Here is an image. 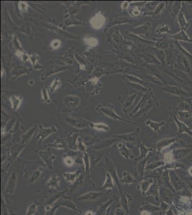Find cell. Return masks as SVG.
<instances>
[{
	"label": "cell",
	"instance_id": "d590c367",
	"mask_svg": "<svg viewBox=\"0 0 192 215\" xmlns=\"http://www.w3.org/2000/svg\"><path fill=\"white\" fill-rule=\"evenodd\" d=\"M83 162H84V164H85V172H89V170H90V166H91V164H90L89 156H88V155L87 153H84Z\"/></svg>",
	"mask_w": 192,
	"mask_h": 215
},
{
	"label": "cell",
	"instance_id": "f907efd6",
	"mask_svg": "<svg viewBox=\"0 0 192 215\" xmlns=\"http://www.w3.org/2000/svg\"><path fill=\"white\" fill-rule=\"evenodd\" d=\"M133 14L136 15V16H138V15L140 14V11L137 9H134L133 10Z\"/></svg>",
	"mask_w": 192,
	"mask_h": 215
},
{
	"label": "cell",
	"instance_id": "7a4b0ae2",
	"mask_svg": "<svg viewBox=\"0 0 192 215\" xmlns=\"http://www.w3.org/2000/svg\"><path fill=\"white\" fill-rule=\"evenodd\" d=\"M163 91L166 92V93L171 94V95H176V96L179 97H190L191 94L188 92L185 91L181 88H178L175 85H167L163 88Z\"/></svg>",
	"mask_w": 192,
	"mask_h": 215
},
{
	"label": "cell",
	"instance_id": "74e56055",
	"mask_svg": "<svg viewBox=\"0 0 192 215\" xmlns=\"http://www.w3.org/2000/svg\"><path fill=\"white\" fill-rule=\"evenodd\" d=\"M64 163L67 166H72L75 163V160L72 157L68 156L64 159Z\"/></svg>",
	"mask_w": 192,
	"mask_h": 215
},
{
	"label": "cell",
	"instance_id": "5b68a950",
	"mask_svg": "<svg viewBox=\"0 0 192 215\" xmlns=\"http://www.w3.org/2000/svg\"><path fill=\"white\" fill-rule=\"evenodd\" d=\"M105 22V18L101 13H98L91 20V24L93 28L98 30L104 25Z\"/></svg>",
	"mask_w": 192,
	"mask_h": 215
},
{
	"label": "cell",
	"instance_id": "db71d44e",
	"mask_svg": "<svg viewBox=\"0 0 192 215\" xmlns=\"http://www.w3.org/2000/svg\"><path fill=\"white\" fill-rule=\"evenodd\" d=\"M85 215H95V213H93V212H92L91 210H89V211H88V212H85Z\"/></svg>",
	"mask_w": 192,
	"mask_h": 215
},
{
	"label": "cell",
	"instance_id": "30bf717a",
	"mask_svg": "<svg viewBox=\"0 0 192 215\" xmlns=\"http://www.w3.org/2000/svg\"><path fill=\"white\" fill-rule=\"evenodd\" d=\"M174 120L175 121L176 124L177 125L178 128V133H181L183 132H186V133L190 134L192 136V130L190 128L189 126H187L185 123L182 122L180 119H178L176 116H174Z\"/></svg>",
	"mask_w": 192,
	"mask_h": 215
},
{
	"label": "cell",
	"instance_id": "b9f144b4",
	"mask_svg": "<svg viewBox=\"0 0 192 215\" xmlns=\"http://www.w3.org/2000/svg\"><path fill=\"white\" fill-rule=\"evenodd\" d=\"M173 158H174V153H173L168 152V153H165L164 159H165V160H166V162L171 163L173 161Z\"/></svg>",
	"mask_w": 192,
	"mask_h": 215
},
{
	"label": "cell",
	"instance_id": "11a10c76",
	"mask_svg": "<svg viewBox=\"0 0 192 215\" xmlns=\"http://www.w3.org/2000/svg\"><path fill=\"white\" fill-rule=\"evenodd\" d=\"M181 200L183 201H187L188 200V198H187V197H182Z\"/></svg>",
	"mask_w": 192,
	"mask_h": 215
},
{
	"label": "cell",
	"instance_id": "6da1fadb",
	"mask_svg": "<svg viewBox=\"0 0 192 215\" xmlns=\"http://www.w3.org/2000/svg\"><path fill=\"white\" fill-rule=\"evenodd\" d=\"M104 166H105V168H106L107 172H108L109 174H110L111 175V176L113 177L114 181L116 183L117 186H118V189H119V191H120V195H122L123 193V189H122L121 185H120L121 182H120V180L119 179L118 174H117L116 167L114 165V164H113V163L112 162V161H111L110 159L108 158V156H107L105 159Z\"/></svg>",
	"mask_w": 192,
	"mask_h": 215
},
{
	"label": "cell",
	"instance_id": "603a6c76",
	"mask_svg": "<svg viewBox=\"0 0 192 215\" xmlns=\"http://www.w3.org/2000/svg\"><path fill=\"white\" fill-rule=\"evenodd\" d=\"M181 2H175L173 5L171 11V14L175 18L176 16H178L179 14L180 11H181Z\"/></svg>",
	"mask_w": 192,
	"mask_h": 215
},
{
	"label": "cell",
	"instance_id": "680465c9",
	"mask_svg": "<svg viewBox=\"0 0 192 215\" xmlns=\"http://www.w3.org/2000/svg\"><path fill=\"white\" fill-rule=\"evenodd\" d=\"M190 100H191V101H192V97L190 98Z\"/></svg>",
	"mask_w": 192,
	"mask_h": 215
},
{
	"label": "cell",
	"instance_id": "f5cc1de1",
	"mask_svg": "<svg viewBox=\"0 0 192 215\" xmlns=\"http://www.w3.org/2000/svg\"><path fill=\"white\" fill-rule=\"evenodd\" d=\"M141 215H151V213L149 212H148L146 210H144L143 212H141Z\"/></svg>",
	"mask_w": 192,
	"mask_h": 215
},
{
	"label": "cell",
	"instance_id": "d6a6232c",
	"mask_svg": "<svg viewBox=\"0 0 192 215\" xmlns=\"http://www.w3.org/2000/svg\"><path fill=\"white\" fill-rule=\"evenodd\" d=\"M151 24L150 23H146L145 24L142 25L141 27L138 28V32L140 34H146V32L149 31L150 28H151Z\"/></svg>",
	"mask_w": 192,
	"mask_h": 215
},
{
	"label": "cell",
	"instance_id": "484cf974",
	"mask_svg": "<svg viewBox=\"0 0 192 215\" xmlns=\"http://www.w3.org/2000/svg\"><path fill=\"white\" fill-rule=\"evenodd\" d=\"M157 33L159 34H168L171 33V30L170 26L167 25V24H161L158 25L156 30H155Z\"/></svg>",
	"mask_w": 192,
	"mask_h": 215
},
{
	"label": "cell",
	"instance_id": "f35d334b",
	"mask_svg": "<svg viewBox=\"0 0 192 215\" xmlns=\"http://www.w3.org/2000/svg\"><path fill=\"white\" fill-rule=\"evenodd\" d=\"M178 116L180 118H185L189 119L191 118L192 116V113L191 111H186V112H179L178 113Z\"/></svg>",
	"mask_w": 192,
	"mask_h": 215
},
{
	"label": "cell",
	"instance_id": "bcb514c9",
	"mask_svg": "<svg viewBox=\"0 0 192 215\" xmlns=\"http://www.w3.org/2000/svg\"><path fill=\"white\" fill-rule=\"evenodd\" d=\"M128 78L131 80V81H133L134 82H137V83H140V84L144 83V82L143 81V80L139 79V78H138L137 77L132 76V75H128Z\"/></svg>",
	"mask_w": 192,
	"mask_h": 215
},
{
	"label": "cell",
	"instance_id": "836d02e7",
	"mask_svg": "<svg viewBox=\"0 0 192 215\" xmlns=\"http://www.w3.org/2000/svg\"><path fill=\"white\" fill-rule=\"evenodd\" d=\"M85 43L90 47H95L98 43V40L95 37H88L85 40Z\"/></svg>",
	"mask_w": 192,
	"mask_h": 215
},
{
	"label": "cell",
	"instance_id": "44dd1931",
	"mask_svg": "<svg viewBox=\"0 0 192 215\" xmlns=\"http://www.w3.org/2000/svg\"><path fill=\"white\" fill-rule=\"evenodd\" d=\"M42 173H43V168H42V167H40V168H38L37 170L34 171L30 176V178H29L30 183V184L34 183V182L37 181L38 178L40 177Z\"/></svg>",
	"mask_w": 192,
	"mask_h": 215
},
{
	"label": "cell",
	"instance_id": "f6af8a7d",
	"mask_svg": "<svg viewBox=\"0 0 192 215\" xmlns=\"http://www.w3.org/2000/svg\"><path fill=\"white\" fill-rule=\"evenodd\" d=\"M60 45H61V42L58 40H53V41L51 43V47H53V49H57L58 47H59Z\"/></svg>",
	"mask_w": 192,
	"mask_h": 215
},
{
	"label": "cell",
	"instance_id": "f546056e",
	"mask_svg": "<svg viewBox=\"0 0 192 215\" xmlns=\"http://www.w3.org/2000/svg\"><path fill=\"white\" fill-rule=\"evenodd\" d=\"M156 55L158 57L159 62L161 64L165 65V63H166V54H165V52L162 50H158L156 51Z\"/></svg>",
	"mask_w": 192,
	"mask_h": 215
},
{
	"label": "cell",
	"instance_id": "d6986e66",
	"mask_svg": "<svg viewBox=\"0 0 192 215\" xmlns=\"http://www.w3.org/2000/svg\"><path fill=\"white\" fill-rule=\"evenodd\" d=\"M54 128H55L54 127H52L50 128H44V129L42 130V131L39 133V135H38V136L37 137V139L39 140L40 141H43L46 137H47V136L50 135L51 133L56 131V129L53 130Z\"/></svg>",
	"mask_w": 192,
	"mask_h": 215
},
{
	"label": "cell",
	"instance_id": "8d00e7d4",
	"mask_svg": "<svg viewBox=\"0 0 192 215\" xmlns=\"http://www.w3.org/2000/svg\"><path fill=\"white\" fill-rule=\"evenodd\" d=\"M175 141V139H166V140H164V141H161L160 143L158 144V147L162 148V149H164V148L166 147L167 146L170 145L171 143H172V142H174Z\"/></svg>",
	"mask_w": 192,
	"mask_h": 215
},
{
	"label": "cell",
	"instance_id": "4fadbf2b",
	"mask_svg": "<svg viewBox=\"0 0 192 215\" xmlns=\"http://www.w3.org/2000/svg\"><path fill=\"white\" fill-rule=\"evenodd\" d=\"M173 73H174V75H172L174 76L176 80H178V81L188 82L189 80V77L187 75V73L182 72L181 70L174 69V70H173Z\"/></svg>",
	"mask_w": 192,
	"mask_h": 215
},
{
	"label": "cell",
	"instance_id": "7dc6e473",
	"mask_svg": "<svg viewBox=\"0 0 192 215\" xmlns=\"http://www.w3.org/2000/svg\"><path fill=\"white\" fill-rule=\"evenodd\" d=\"M149 185V184L148 183V181H143V182H141V184H140V186H141V190H142V191L143 192H145L146 191V189H148V186Z\"/></svg>",
	"mask_w": 192,
	"mask_h": 215
},
{
	"label": "cell",
	"instance_id": "ee69618b",
	"mask_svg": "<svg viewBox=\"0 0 192 215\" xmlns=\"http://www.w3.org/2000/svg\"><path fill=\"white\" fill-rule=\"evenodd\" d=\"M77 145H78V149H79L80 151H85L86 150V147L83 144V143H82L81 140L80 139H78V142H77Z\"/></svg>",
	"mask_w": 192,
	"mask_h": 215
},
{
	"label": "cell",
	"instance_id": "3957f363",
	"mask_svg": "<svg viewBox=\"0 0 192 215\" xmlns=\"http://www.w3.org/2000/svg\"><path fill=\"white\" fill-rule=\"evenodd\" d=\"M17 184V174L16 172H12L9 176L5 187V192L7 194L11 195L14 193Z\"/></svg>",
	"mask_w": 192,
	"mask_h": 215
},
{
	"label": "cell",
	"instance_id": "ac0fdd59",
	"mask_svg": "<svg viewBox=\"0 0 192 215\" xmlns=\"http://www.w3.org/2000/svg\"><path fill=\"white\" fill-rule=\"evenodd\" d=\"M178 25L181 27V30H185L189 25V22H188L187 19H186L185 15L184 14V13L181 11H180L179 14L178 15Z\"/></svg>",
	"mask_w": 192,
	"mask_h": 215
},
{
	"label": "cell",
	"instance_id": "681fc988",
	"mask_svg": "<svg viewBox=\"0 0 192 215\" xmlns=\"http://www.w3.org/2000/svg\"><path fill=\"white\" fill-rule=\"evenodd\" d=\"M43 98L45 101H49V98H48V94H47V91H46L45 88H44L43 91Z\"/></svg>",
	"mask_w": 192,
	"mask_h": 215
},
{
	"label": "cell",
	"instance_id": "60d3db41",
	"mask_svg": "<svg viewBox=\"0 0 192 215\" xmlns=\"http://www.w3.org/2000/svg\"><path fill=\"white\" fill-rule=\"evenodd\" d=\"M59 84H60V82H59V80L58 79H55L54 81L52 82L51 85H50V90L52 92H54L55 91V90L57 89V88H58V86L59 85Z\"/></svg>",
	"mask_w": 192,
	"mask_h": 215
},
{
	"label": "cell",
	"instance_id": "7bdbcfd3",
	"mask_svg": "<svg viewBox=\"0 0 192 215\" xmlns=\"http://www.w3.org/2000/svg\"><path fill=\"white\" fill-rule=\"evenodd\" d=\"M126 210H125L123 207L121 206L118 207V208L116 209V212H115V215H125L126 214Z\"/></svg>",
	"mask_w": 192,
	"mask_h": 215
},
{
	"label": "cell",
	"instance_id": "e0dca14e",
	"mask_svg": "<svg viewBox=\"0 0 192 215\" xmlns=\"http://www.w3.org/2000/svg\"><path fill=\"white\" fill-rule=\"evenodd\" d=\"M165 121H161V122H154L153 121V120H146V124L147 125V126H149L150 128L152 129L154 132H159L160 131V128L161 126H163L164 125H165Z\"/></svg>",
	"mask_w": 192,
	"mask_h": 215
},
{
	"label": "cell",
	"instance_id": "2e32d148",
	"mask_svg": "<svg viewBox=\"0 0 192 215\" xmlns=\"http://www.w3.org/2000/svg\"><path fill=\"white\" fill-rule=\"evenodd\" d=\"M101 111L103 112L104 114L106 115L107 116L110 117L113 119H118V120H121V118L120 117L117 116V114L114 112L113 108V105H109L108 107L106 108H101Z\"/></svg>",
	"mask_w": 192,
	"mask_h": 215
},
{
	"label": "cell",
	"instance_id": "816d5d0a",
	"mask_svg": "<svg viewBox=\"0 0 192 215\" xmlns=\"http://www.w3.org/2000/svg\"><path fill=\"white\" fill-rule=\"evenodd\" d=\"M128 7V2H123V4L122 5V7L123 9H126Z\"/></svg>",
	"mask_w": 192,
	"mask_h": 215
},
{
	"label": "cell",
	"instance_id": "277c9868",
	"mask_svg": "<svg viewBox=\"0 0 192 215\" xmlns=\"http://www.w3.org/2000/svg\"><path fill=\"white\" fill-rule=\"evenodd\" d=\"M57 202L59 203V205H60V207H65V208L67 209H70V210H72L75 211V212H77L78 213H80V214H81V211H80L79 209H78V207H77V205L75 204V202L73 201L72 200V199H69L68 197H62L61 199H59L58 201H57Z\"/></svg>",
	"mask_w": 192,
	"mask_h": 215
},
{
	"label": "cell",
	"instance_id": "7402d4cb",
	"mask_svg": "<svg viewBox=\"0 0 192 215\" xmlns=\"http://www.w3.org/2000/svg\"><path fill=\"white\" fill-rule=\"evenodd\" d=\"M139 130H137L136 132L129 134H126V135L123 136H118V137L123 139L126 141H136L138 139V135H139Z\"/></svg>",
	"mask_w": 192,
	"mask_h": 215
},
{
	"label": "cell",
	"instance_id": "cb8c5ba5",
	"mask_svg": "<svg viewBox=\"0 0 192 215\" xmlns=\"http://www.w3.org/2000/svg\"><path fill=\"white\" fill-rule=\"evenodd\" d=\"M10 101L11 103V105H12V108L16 111L17 109L20 108L21 103H22V98L20 96L14 95V96H11L10 98Z\"/></svg>",
	"mask_w": 192,
	"mask_h": 215
},
{
	"label": "cell",
	"instance_id": "8fae6325",
	"mask_svg": "<svg viewBox=\"0 0 192 215\" xmlns=\"http://www.w3.org/2000/svg\"><path fill=\"white\" fill-rule=\"evenodd\" d=\"M59 182H60V178L59 176L56 174H53L48 179L47 186L50 189H57L59 187Z\"/></svg>",
	"mask_w": 192,
	"mask_h": 215
},
{
	"label": "cell",
	"instance_id": "f1b7e54d",
	"mask_svg": "<svg viewBox=\"0 0 192 215\" xmlns=\"http://www.w3.org/2000/svg\"><path fill=\"white\" fill-rule=\"evenodd\" d=\"M37 211V204L31 203L27 209L25 215H34Z\"/></svg>",
	"mask_w": 192,
	"mask_h": 215
},
{
	"label": "cell",
	"instance_id": "d4e9b609",
	"mask_svg": "<svg viewBox=\"0 0 192 215\" xmlns=\"http://www.w3.org/2000/svg\"><path fill=\"white\" fill-rule=\"evenodd\" d=\"M84 180V175H80V177L76 180L72 184V186L70 188V191H71V193L74 192L75 191H76L77 189H79V188L81 187L82 182H83Z\"/></svg>",
	"mask_w": 192,
	"mask_h": 215
},
{
	"label": "cell",
	"instance_id": "9a60e30c",
	"mask_svg": "<svg viewBox=\"0 0 192 215\" xmlns=\"http://www.w3.org/2000/svg\"><path fill=\"white\" fill-rule=\"evenodd\" d=\"M114 180L108 172L106 173L105 175V181L102 186V189H111L114 187Z\"/></svg>",
	"mask_w": 192,
	"mask_h": 215
},
{
	"label": "cell",
	"instance_id": "1f68e13d",
	"mask_svg": "<svg viewBox=\"0 0 192 215\" xmlns=\"http://www.w3.org/2000/svg\"><path fill=\"white\" fill-rule=\"evenodd\" d=\"M165 5H166V3L165 2H161L160 4H159V5L156 7V8H155L154 11L153 12V16L154 17L158 16V15L161 13V11L164 10Z\"/></svg>",
	"mask_w": 192,
	"mask_h": 215
},
{
	"label": "cell",
	"instance_id": "4316f807",
	"mask_svg": "<svg viewBox=\"0 0 192 215\" xmlns=\"http://www.w3.org/2000/svg\"><path fill=\"white\" fill-rule=\"evenodd\" d=\"M113 201V200L112 199H109L108 201H107L106 202L104 203L103 205H101V207H100V208H98V210L97 211V212H96L95 215H102L105 212V210H107V208H108V207L110 206V204H111V203H112Z\"/></svg>",
	"mask_w": 192,
	"mask_h": 215
},
{
	"label": "cell",
	"instance_id": "5bb4252c",
	"mask_svg": "<svg viewBox=\"0 0 192 215\" xmlns=\"http://www.w3.org/2000/svg\"><path fill=\"white\" fill-rule=\"evenodd\" d=\"M118 149L119 151H120V154H121L125 159H128L133 158V155H132L131 152H130L129 149L126 147V146L125 145L124 143H119L118 144Z\"/></svg>",
	"mask_w": 192,
	"mask_h": 215
},
{
	"label": "cell",
	"instance_id": "6f0895ef",
	"mask_svg": "<svg viewBox=\"0 0 192 215\" xmlns=\"http://www.w3.org/2000/svg\"><path fill=\"white\" fill-rule=\"evenodd\" d=\"M187 215H192V212H190L187 214Z\"/></svg>",
	"mask_w": 192,
	"mask_h": 215
},
{
	"label": "cell",
	"instance_id": "8992f818",
	"mask_svg": "<svg viewBox=\"0 0 192 215\" xmlns=\"http://www.w3.org/2000/svg\"><path fill=\"white\" fill-rule=\"evenodd\" d=\"M40 156L43 159L44 162L47 165V166L50 169H52L53 168V161L55 159V156L51 153L50 151H42L40 153Z\"/></svg>",
	"mask_w": 192,
	"mask_h": 215
},
{
	"label": "cell",
	"instance_id": "c3c4849f",
	"mask_svg": "<svg viewBox=\"0 0 192 215\" xmlns=\"http://www.w3.org/2000/svg\"><path fill=\"white\" fill-rule=\"evenodd\" d=\"M27 7H28L27 4L26 2H20V4H19V7H20V9L22 11L26 10L27 8Z\"/></svg>",
	"mask_w": 192,
	"mask_h": 215
},
{
	"label": "cell",
	"instance_id": "ba28073f",
	"mask_svg": "<svg viewBox=\"0 0 192 215\" xmlns=\"http://www.w3.org/2000/svg\"><path fill=\"white\" fill-rule=\"evenodd\" d=\"M170 37L172 38V39L176 40V41H184L192 43V39L188 35V34L186 32L185 30H181V31L177 32L176 34L171 35Z\"/></svg>",
	"mask_w": 192,
	"mask_h": 215
},
{
	"label": "cell",
	"instance_id": "9f6ffc18",
	"mask_svg": "<svg viewBox=\"0 0 192 215\" xmlns=\"http://www.w3.org/2000/svg\"><path fill=\"white\" fill-rule=\"evenodd\" d=\"M189 174H191V175H192V167H191V168H189Z\"/></svg>",
	"mask_w": 192,
	"mask_h": 215
},
{
	"label": "cell",
	"instance_id": "9c48e42d",
	"mask_svg": "<svg viewBox=\"0 0 192 215\" xmlns=\"http://www.w3.org/2000/svg\"><path fill=\"white\" fill-rule=\"evenodd\" d=\"M68 189H67L65 190H63L62 191H59V192H57L53 195H51L50 197L47 199V201H45V204L52 206V205L55 204L59 199L63 197V196L65 194V193H66L67 191H68Z\"/></svg>",
	"mask_w": 192,
	"mask_h": 215
},
{
	"label": "cell",
	"instance_id": "e575fe53",
	"mask_svg": "<svg viewBox=\"0 0 192 215\" xmlns=\"http://www.w3.org/2000/svg\"><path fill=\"white\" fill-rule=\"evenodd\" d=\"M176 46H177L178 49L181 52V53L183 54L184 55H185V56H187V57H189V58L192 59V55H191V54L189 53V52L186 50V49H184V47H182L181 45H179V44H178V41H176Z\"/></svg>",
	"mask_w": 192,
	"mask_h": 215
},
{
	"label": "cell",
	"instance_id": "4dcf8cb0",
	"mask_svg": "<svg viewBox=\"0 0 192 215\" xmlns=\"http://www.w3.org/2000/svg\"><path fill=\"white\" fill-rule=\"evenodd\" d=\"M93 128L94 129L97 130H103V131L109 130L108 126H107L106 124H103V123H97V124H94L93 125Z\"/></svg>",
	"mask_w": 192,
	"mask_h": 215
},
{
	"label": "cell",
	"instance_id": "52a82bcc",
	"mask_svg": "<svg viewBox=\"0 0 192 215\" xmlns=\"http://www.w3.org/2000/svg\"><path fill=\"white\" fill-rule=\"evenodd\" d=\"M102 194H103L101 192H98V191H89V192L79 196L78 197V199L82 201H95L99 197H101Z\"/></svg>",
	"mask_w": 192,
	"mask_h": 215
},
{
	"label": "cell",
	"instance_id": "83f0119b",
	"mask_svg": "<svg viewBox=\"0 0 192 215\" xmlns=\"http://www.w3.org/2000/svg\"><path fill=\"white\" fill-rule=\"evenodd\" d=\"M177 110L179 111V112H186V111H191V107L189 103L183 101L180 103L177 106Z\"/></svg>",
	"mask_w": 192,
	"mask_h": 215
},
{
	"label": "cell",
	"instance_id": "ab89813d",
	"mask_svg": "<svg viewBox=\"0 0 192 215\" xmlns=\"http://www.w3.org/2000/svg\"><path fill=\"white\" fill-rule=\"evenodd\" d=\"M2 215H9L8 210H7V205L5 204V199H4L3 195L2 196Z\"/></svg>",
	"mask_w": 192,
	"mask_h": 215
},
{
	"label": "cell",
	"instance_id": "7c38bea8",
	"mask_svg": "<svg viewBox=\"0 0 192 215\" xmlns=\"http://www.w3.org/2000/svg\"><path fill=\"white\" fill-rule=\"evenodd\" d=\"M80 175H81V174H80V171H76V172H74L65 173V174H63V178H65V180L67 182L73 184L74 182L80 177Z\"/></svg>",
	"mask_w": 192,
	"mask_h": 215
},
{
	"label": "cell",
	"instance_id": "ffe728a7",
	"mask_svg": "<svg viewBox=\"0 0 192 215\" xmlns=\"http://www.w3.org/2000/svg\"><path fill=\"white\" fill-rule=\"evenodd\" d=\"M136 180L133 176L128 172H123V178L120 179V182L124 184H131L135 183Z\"/></svg>",
	"mask_w": 192,
	"mask_h": 215
}]
</instances>
